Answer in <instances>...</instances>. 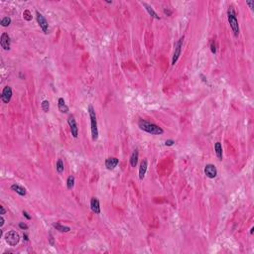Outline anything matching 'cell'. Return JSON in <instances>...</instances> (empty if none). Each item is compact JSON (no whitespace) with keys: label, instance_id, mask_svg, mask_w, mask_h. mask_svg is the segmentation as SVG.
<instances>
[{"label":"cell","instance_id":"1","mask_svg":"<svg viewBox=\"0 0 254 254\" xmlns=\"http://www.w3.org/2000/svg\"><path fill=\"white\" fill-rule=\"evenodd\" d=\"M138 126L141 130L145 131L149 134H152V135H162L164 133V130H163L160 126H158V125L154 124V123H150L143 119H140L138 121Z\"/></svg>","mask_w":254,"mask_h":254},{"label":"cell","instance_id":"2","mask_svg":"<svg viewBox=\"0 0 254 254\" xmlns=\"http://www.w3.org/2000/svg\"><path fill=\"white\" fill-rule=\"evenodd\" d=\"M227 18H228V23L230 25V28L232 30V32L234 34V36L237 37L239 35V24H238L237 18H236V14L235 11H234L233 7H229L228 10H227Z\"/></svg>","mask_w":254,"mask_h":254},{"label":"cell","instance_id":"3","mask_svg":"<svg viewBox=\"0 0 254 254\" xmlns=\"http://www.w3.org/2000/svg\"><path fill=\"white\" fill-rule=\"evenodd\" d=\"M89 114L90 118V125H92V137L93 141H96L98 138V128H97V120L96 110L92 105H89Z\"/></svg>","mask_w":254,"mask_h":254},{"label":"cell","instance_id":"4","mask_svg":"<svg viewBox=\"0 0 254 254\" xmlns=\"http://www.w3.org/2000/svg\"><path fill=\"white\" fill-rule=\"evenodd\" d=\"M5 241L10 246H16L20 241V235L14 230H10L5 234Z\"/></svg>","mask_w":254,"mask_h":254},{"label":"cell","instance_id":"5","mask_svg":"<svg viewBox=\"0 0 254 254\" xmlns=\"http://www.w3.org/2000/svg\"><path fill=\"white\" fill-rule=\"evenodd\" d=\"M36 19H37L38 24L40 26V28L43 30V32L45 34H48L49 33V24H48L47 19L45 18L43 16V14L40 13L39 11H36Z\"/></svg>","mask_w":254,"mask_h":254},{"label":"cell","instance_id":"6","mask_svg":"<svg viewBox=\"0 0 254 254\" xmlns=\"http://www.w3.org/2000/svg\"><path fill=\"white\" fill-rule=\"evenodd\" d=\"M183 41H184V36H182L179 41L176 43L175 46V52H174L173 55V59H172V65L174 66L177 63V61L179 60L180 56H181V52H182V46H183Z\"/></svg>","mask_w":254,"mask_h":254},{"label":"cell","instance_id":"7","mask_svg":"<svg viewBox=\"0 0 254 254\" xmlns=\"http://www.w3.org/2000/svg\"><path fill=\"white\" fill-rule=\"evenodd\" d=\"M68 123H69V126L71 128V135H73V137L74 138H78V128L77 121H75L74 115H70L69 116V118H68Z\"/></svg>","mask_w":254,"mask_h":254},{"label":"cell","instance_id":"8","mask_svg":"<svg viewBox=\"0 0 254 254\" xmlns=\"http://www.w3.org/2000/svg\"><path fill=\"white\" fill-rule=\"evenodd\" d=\"M0 45L3 48V50L5 51H9L10 50V46H11V40H10V36L7 33H2L1 37H0Z\"/></svg>","mask_w":254,"mask_h":254},{"label":"cell","instance_id":"9","mask_svg":"<svg viewBox=\"0 0 254 254\" xmlns=\"http://www.w3.org/2000/svg\"><path fill=\"white\" fill-rule=\"evenodd\" d=\"M204 174L210 179H214L217 176V170L214 164H207L204 167Z\"/></svg>","mask_w":254,"mask_h":254},{"label":"cell","instance_id":"10","mask_svg":"<svg viewBox=\"0 0 254 254\" xmlns=\"http://www.w3.org/2000/svg\"><path fill=\"white\" fill-rule=\"evenodd\" d=\"M11 98H12V89L10 86H5L2 90L1 93V100L4 102V103H9Z\"/></svg>","mask_w":254,"mask_h":254},{"label":"cell","instance_id":"11","mask_svg":"<svg viewBox=\"0 0 254 254\" xmlns=\"http://www.w3.org/2000/svg\"><path fill=\"white\" fill-rule=\"evenodd\" d=\"M119 160L115 157H109L105 160V167L107 170H113L115 169L117 165H118Z\"/></svg>","mask_w":254,"mask_h":254},{"label":"cell","instance_id":"12","mask_svg":"<svg viewBox=\"0 0 254 254\" xmlns=\"http://www.w3.org/2000/svg\"><path fill=\"white\" fill-rule=\"evenodd\" d=\"M90 208H92V213H94L96 214H100V204L97 198H92L90 200Z\"/></svg>","mask_w":254,"mask_h":254},{"label":"cell","instance_id":"13","mask_svg":"<svg viewBox=\"0 0 254 254\" xmlns=\"http://www.w3.org/2000/svg\"><path fill=\"white\" fill-rule=\"evenodd\" d=\"M147 168H148V162L146 159H144V160L140 163V167H139V179L140 180L144 179V177H145L146 172H147Z\"/></svg>","mask_w":254,"mask_h":254},{"label":"cell","instance_id":"14","mask_svg":"<svg viewBox=\"0 0 254 254\" xmlns=\"http://www.w3.org/2000/svg\"><path fill=\"white\" fill-rule=\"evenodd\" d=\"M58 108L62 113H68L69 112V106L66 104L65 100L63 97H60L58 99Z\"/></svg>","mask_w":254,"mask_h":254},{"label":"cell","instance_id":"15","mask_svg":"<svg viewBox=\"0 0 254 254\" xmlns=\"http://www.w3.org/2000/svg\"><path fill=\"white\" fill-rule=\"evenodd\" d=\"M11 190L12 191H14L15 193H17V194L19 196H21V197H25L26 194H27V192H26V190L23 188V187H21V186H19L17 184H14L11 186Z\"/></svg>","mask_w":254,"mask_h":254},{"label":"cell","instance_id":"16","mask_svg":"<svg viewBox=\"0 0 254 254\" xmlns=\"http://www.w3.org/2000/svg\"><path fill=\"white\" fill-rule=\"evenodd\" d=\"M142 5H143L144 7H145L146 11H147L148 14H149L151 17H153V18H155V19H158V20H160V17H159L158 14L154 11V9L152 8V6H150L149 4H147L146 2H142Z\"/></svg>","mask_w":254,"mask_h":254},{"label":"cell","instance_id":"17","mask_svg":"<svg viewBox=\"0 0 254 254\" xmlns=\"http://www.w3.org/2000/svg\"><path fill=\"white\" fill-rule=\"evenodd\" d=\"M53 227L56 228V230L60 231V232H69V231L71 230V227L70 226L63 225V224H61V223H59V222L53 223Z\"/></svg>","mask_w":254,"mask_h":254},{"label":"cell","instance_id":"18","mask_svg":"<svg viewBox=\"0 0 254 254\" xmlns=\"http://www.w3.org/2000/svg\"><path fill=\"white\" fill-rule=\"evenodd\" d=\"M138 158H139L138 150H134L133 153H132L131 156H130V165H131V167H136V166H137Z\"/></svg>","mask_w":254,"mask_h":254},{"label":"cell","instance_id":"19","mask_svg":"<svg viewBox=\"0 0 254 254\" xmlns=\"http://www.w3.org/2000/svg\"><path fill=\"white\" fill-rule=\"evenodd\" d=\"M214 151L218 160H222V146L221 142H217L214 144Z\"/></svg>","mask_w":254,"mask_h":254},{"label":"cell","instance_id":"20","mask_svg":"<svg viewBox=\"0 0 254 254\" xmlns=\"http://www.w3.org/2000/svg\"><path fill=\"white\" fill-rule=\"evenodd\" d=\"M56 170L59 174H62L64 172V162L62 159H59L56 164Z\"/></svg>","mask_w":254,"mask_h":254},{"label":"cell","instance_id":"21","mask_svg":"<svg viewBox=\"0 0 254 254\" xmlns=\"http://www.w3.org/2000/svg\"><path fill=\"white\" fill-rule=\"evenodd\" d=\"M75 187V177L74 176H69L67 180V188L69 190H71Z\"/></svg>","mask_w":254,"mask_h":254},{"label":"cell","instance_id":"22","mask_svg":"<svg viewBox=\"0 0 254 254\" xmlns=\"http://www.w3.org/2000/svg\"><path fill=\"white\" fill-rule=\"evenodd\" d=\"M0 24L3 27H8V26L11 24V18L10 17H4L1 19V22H0Z\"/></svg>","mask_w":254,"mask_h":254},{"label":"cell","instance_id":"23","mask_svg":"<svg viewBox=\"0 0 254 254\" xmlns=\"http://www.w3.org/2000/svg\"><path fill=\"white\" fill-rule=\"evenodd\" d=\"M41 106H42V109H43L45 112H48L49 110H50V102H49L48 100H43L42 101V103H41Z\"/></svg>","mask_w":254,"mask_h":254},{"label":"cell","instance_id":"24","mask_svg":"<svg viewBox=\"0 0 254 254\" xmlns=\"http://www.w3.org/2000/svg\"><path fill=\"white\" fill-rule=\"evenodd\" d=\"M23 17L24 19H26L27 21H30L32 19V16H31V13H30V11L29 10H25L24 11V13H23Z\"/></svg>","mask_w":254,"mask_h":254},{"label":"cell","instance_id":"25","mask_svg":"<svg viewBox=\"0 0 254 254\" xmlns=\"http://www.w3.org/2000/svg\"><path fill=\"white\" fill-rule=\"evenodd\" d=\"M211 51L213 54H217V48H215V44L214 40L211 42Z\"/></svg>","mask_w":254,"mask_h":254},{"label":"cell","instance_id":"26","mask_svg":"<svg viewBox=\"0 0 254 254\" xmlns=\"http://www.w3.org/2000/svg\"><path fill=\"white\" fill-rule=\"evenodd\" d=\"M174 144H175V141L172 139H169V140H166L165 141V145L166 146H173Z\"/></svg>","mask_w":254,"mask_h":254},{"label":"cell","instance_id":"27","mask_svg":"<svg viewBox=\"0 0 254 254\" xmlns=\"http://www.w3.org/2000/svg\"><path fill=\"white\" fill-rule=\"evenodd\" d=\"M19 227H20L21 229H23V230H26V229L29 228L28 225L26 224V223H24V222H20V223H19Z\"/></svg>","mask_w":254,"mask_h":254},{"label":"cell","instance_id":"28","mask_svg":"<svg viewBox=\"0 0 254 254\" xmlns=\"http://www.w3.org/2000/svg\"><path fill=\"white\" fill-rule=\"evenodd\" d=\"M164 13L167 15V16H171V15H172V11L169 10L168 8H165L164 9Z\"/></svg>","mask_w":254,"mask_h":254},{"label":"cell","instance_id":"29","mask_svg":"<svg viewBox=\"0 0 254 254\" xmlns=\"http://www.w3.org/2000/svg\"><path fill=\"white\" fill-rule=\"evenodd\" d=\"M0 227H2L3 225H4V223H5V219H4V217H3V215H1V217H0Z\"/></svg>","mask_w":254,"mask_h":254},{"label":"cell","instance_id":"30","mask_svg":"<svg viewBox=\"0 0 254 254\" xmlns=\"http://www.w3.org/2000/svg\"><path fill=\"white\" fill-rule=\"evenodd\" d=\"M49 235H50V238H49V241H50V244L53 246V245H54V238H53L52 233H50V234H49Z\"/></svg>","mask_w":254,"mask_h":254},{"label":"cell","instance_id":"31","mask_svg":"<svg viewBox=\"0 0 254 254\" xmlns=\"http://www.w3.org/2000/svg\"><path fill=\"white\" fill-rule=\"evenodd\" d=\"M0 211H1V213H0V214H1V215L5 214V213H6V210H5L4 207H3V206H0Z\"/></svg>","mask_w":254,"mask_h":254},{"label":"cell","instance_id":"32","mask_svg":"<svg viewBox=\"0 0 254 254\" xmlns=\"http://www.w3.org/2000/svg\"><path fill=\"white\" fill-rule=\"evenodd\" d=\"M246 4L249 5L250 8H253V5H254V1H247L246 2Z\"/></svg>","mask_w":254,"mask_h":254},{"label":"cell","instance_id":"33","mask_svg":"<svg viewBox=\"0 0 254 254\" xmlns=\"http://www.w3.org/2000/svg\"><path fill=\"white\" fill-rule=\"evenodd\" d=\"M23 215H24V217H25L26 218H27V219H31V217H30V215L27 214V211H23Z\"/></svg>","mask_w":254,"mask_h":254},{"label":"cell","instance_id":"34","mask_svg":"<svg viewBox=\"0 0 254 254\" xmlns=\"http://www.w3.org/2000/svg\"><path fill=\"white\" fill-rule=\"evenodd\" d=\"M23 238H24V239H25V241H29L28 235H27V234H26V233H24V234H23Z\"/></svg>","mask_w":254,"mask_h":254},{"label":"cell","instance_id":"35","mask_svg":"<svg viewBox=\"0 0 254 254\" xmlns=\"http://www.w3.org/2000/svg\"><path fill=\"white\" fill-rule=\"evenodd\" d=\"M253 230H254V228H253V227H252V228H251V229H250V233H251V234L253 233Z\"/></svg>","mask_w":254,"mask_h":254},{"label":"cell","instance_id":"36","mask_svg":"<svg viewBox=\"0 0 254 254\" xmlns=\"http://www.w3.org/2000/svg\"><path fill=\"white\" fill-rule=\"evenodd\" d=\"M105 2H106V3H109V4H111V3H112V1H105Z\"/></svg>","mask_w":254,"mask_h":254}]
</instances>
